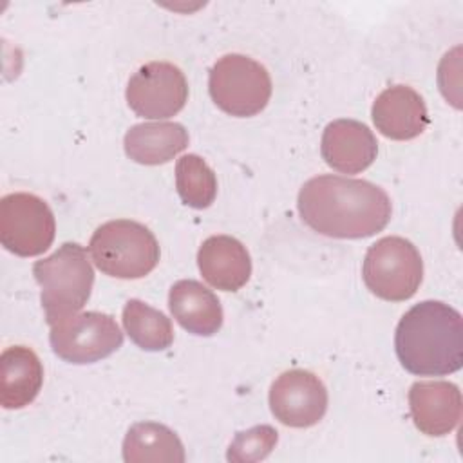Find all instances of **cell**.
Masks as SVG:
<instances>
[{"mask_svg": "<svg viewBox=\"0 0 463 463\" xmlns=\"http://www.w3.org/2000/svg\"><path fill=\"white\" fill-rule=\"evenodd\" d=\"M302 221L333 239H365L391 221L389 195L365 179L324 174L306 181L297 197Z\"/></svg>", "mask_w": 463, "mask_h": 463, "instance_id": "cell-1", "label": "cell"}, {"mask_svg": "<svg viewBox=\"0 0 463 463\" xmlns=\"http://www.w3.org/2000/svg\"><path fill=\"white\" fill-rule=\"evenodd\" d=\"M394 349L405 371L416 376H445L463 365V318L439 300L412 306L398 322Z\"/></svg>", "mask_w": 463, "mask_h": 463, "instance_id": "cell-2", "label": "cell"}, {"mask_svg": "<svg viewBox=\"0 0 463 463\" xmlns=\"http://www.w3.org/2000/svg\"><path fill=\"white\" fill-rule=\"evenodd\" d=\"M33 275L42 288V307L51 326L76 315L90 298L94 269L87 250L78 242H63L49 257L36 260Z\"/></svg>", "mask_w": 463, "mask_h": 463, "instance_id": "cell-3", "label": "cell"}, {"mask_svg": "<svg viewBox=\"0 0 463 463\" xmlns=\"http://www.w3.org/2000/svg\"><path fill=\"white\" fill-rule=\"evenodd\" d=\"M89 251L99 271L116 279H141L159 262V244L141 222L116 219L101 224L90 237Z\"/></svg>", "mask_w": 463, "mask_h": 463, "instance_id": "cell-4", "label": "cell"}, {"mask_svg": "<svg viewBox=\"0 0 463 463\" xmlns=\"http://www.w3.org/2000/svg\"><path fill=\"white\" fill-rule=\"evenodd\" d=\"M362 277L376 297L391 302L409 300L423 280V260L411 241L398 235L382 237L369 246Z\"/></svg>", "mask_w": 463, "mask_h": 463, "instance_id": "cell-5", "label": "cell"}, {"mask_svg": "<svg viewBox=\"0 0 463 463\" xmlns=\"http://www.w3.org/2000/svg\"><path fill=\"white\" fill-rule=\"evenodd\" d=\"M208 90L213 103L235 118H250L266 109L271 78L264 65L244 54H224L210 69Z\"/></svg>", "mask_w": 463, "mask_h": 463, "instance_id": "cell-6", "label": "cell"}, {"mask_svg": "<svg viewBox=\"0 0 463 463\" xmlns=\"http://www.w3.org/2000/svg\"><path fill=\"white\" fill-rule=\"evenodd\" d=\"M54 354L69 364H94L123 345V333L114 317L99 311L71 315L51 326Z\"/></svg>", "mask_w": 463, "mask_h": 463, "instance_id": "cell-7", "label": "cell"}, {"mask_svg": "<svg viewBox=\"0 0 463 463\" xmlns=\"http://www.w3.org/2000/svg\"><path fill=\"white\" fill-rule=\"evenodd\" d=\"M56 222L49 204L25 192L4 195L0 201V242L20 257L43 253L54 241Z\"/></svg>", "mask_w": 463, "mask_h": 463, "instance_id": "cell-8", "label": "cell"}, {"mask_svg": "<svg viewBox=\"0 0 463 463\" xmlns=\"http://www.w3.org/2000/svg\"><path fill=\"white\" fill-rule=\"evenodd\" d=\"M128 107L145 119L175 116L188 99V83L183 71L170 61L141 65L127 83Z\"/></svg>", "mask_w": 463, "mask_h": 463, "instance_id": "cell-9", "label": "cell"}, {"mask_svg": "<svg viewBox=\"0 0 463 463\" xmlns=\"http://www.w3.org/2000/svg\"><path fill=\"white\" fill-rule=\"evenodd\" d=\"M269 409L282 425L313 427L327 411V389L315 373L289 369L271 383Z\"/></svg>", "mask_w": 463, "mask_h": 463, "instance_id": "cell-10", "label": "cell"}, {"mask_svg": "<svg viewBox=\"0 0 463 463\" xmlns=\"http://www.w3.org/2000/svg\"><path fill=\"white\" fill-rule=\"evenodd\" d=\"M461 391L445 380L416 382L409 389V409L416 429L427 436H445L461 420Z\"/></svg>", "mask_w": 463, "mask_h": 463, "instance_id": "cell-11", "label": "cell"}, {"mask_svg": "<svg viewBox=\"0 0 463 463\" xmlns=\"http://www.w3.org/2000/svg\"><path fill=\"white\" fill-rule=\"evenodd\" d=\"M320 154L333 170L358 174L376 159L378 141L373 130L362 121L335 119L324 128Z\"/></svg>", "mask_w": 463, "mask_h": 463, "instance_id": "cell-12", "label": "cell"}, {"mask_svg": "<svg viewBox=\"0 0 463 463\" xmlns=\"http://www.w3.org/2000/svg\"><path fill=\"white\" fill-rule=\"evenodd\" d=\"M376 130L396 141L418 137L429 125L423 98L409 85H392L382 90L371 109Z\"/></svg>", "mask_w": 463, "mask_h": 463, "instance_id": "cell-13", "label": "cell"}, {"mask_svg": "<svg viewBox=\"0 0 463 463\" xmlns=\"http://www.w3.org/2000/svg\"><path fill=\"white\" fill-rule=\"evenodd\" d=\"M203 279L222 291L241 289L251 275V259L246 246L230 235L208 237L197 251Z\"/></svg>", "mask_w": 463, "mask_h": 463, "instance_id": "cell-14", "label": "cell"}, {"mask_svg": "<svg viewBox=\"0 0 463 463\" xmlns=\"http://www.w3.org/2000/svg\"><path fill=\"white\" fill-rule=\"evenodd\" d=\"M168 307L175 322L192 335L212 336L222 326V306L219 298L197 280H177L170 288Z\"/></svg>", "mask_w": 463, "mask_h": 463, "instance_id": "cell-15", "label": "cell"}, {"mask_svg": "<svg viewBox=\"0 0 463 463\" xmlns=\"http://www.w3.org/2000/svg\"><path fill=\"white\" fill-rule=\"evenodd\" d=\"M43 367L36 353L25 345L7 347L0 354V403L4 409H22L40 392Z\"/></svg>", "mask_w": 463, "mask_h": 463, "instance_id": "cell-16", "label": "cell"}, {"mask_svg": "<svg viewBox=\"0 0 463 463\" xmlns=\"http://www.w3.org/2000/svg\"><path fill=\"white\" fill-rule=\"evenodd\" d=\"M125 154L139 165H163L188 146V132L181 123L156 121L139 123L127 130Z\"/></svg>", "mask_w": 463, "mask_h": 463, "instance_id": "cell-17", "label": "cell"}, {"mask_svg": "<svg viewBox=\"0 0 463 463\" xmlns=\"http://www.w3.org/2000/svg\"><path fill=\"white\" fill-rule=\"evenodd\" d=\"M184 447L179 436L163 423H134L123 439V459L127 463H183Z\"/></svg>", "mask_w": 463, "mask_h": 463, "instance_id": "cell-18", "label": "cell"}, {"mask_svg": "<svg viewBox=\"0 0 463 463\" xmlns=\"http://www.w3.org/2000/svg\"><path fill=\"white\" fill-rule=\"evenodd\" d=\"M123 327L143 351H165L174 342L170 318L143 300L130 298L123 307Z\"/></svg>", "mask_w": 463, "mask_h": 463, "instance_id": "cell-19", "label": "cell"}, {"mask_svg": "<svg viewBox=\"0 0 463 463\" xmlns=\"http://www.w3.org/2000/svg\"><path fill=\"white\" fill-rule=\"evenodd\" d=\"M175 188L186 206L203 210L217 195V177L203 157L186 154L175 163Z\"/></svg>", "mask_w": 463, "mask_h": 463, "instance_id": "cell-20", "label": "cell"}, {"mask_svg": "<svg viewBox=\"0 0 463 463\" xmlns=\"http://www.w3.org/2000/svg\"><path fill=\"white\" fill-rule=\"evenodd\" d=\"M279 441V434L271 425H257L248 430L237 432L228 449V461L250 463L264 459L271 454Z\"/></svg>", "mask_w": 463, "mask_h": 463, "instance_id": "cell-21", "label": "cell"}]
</instances>
